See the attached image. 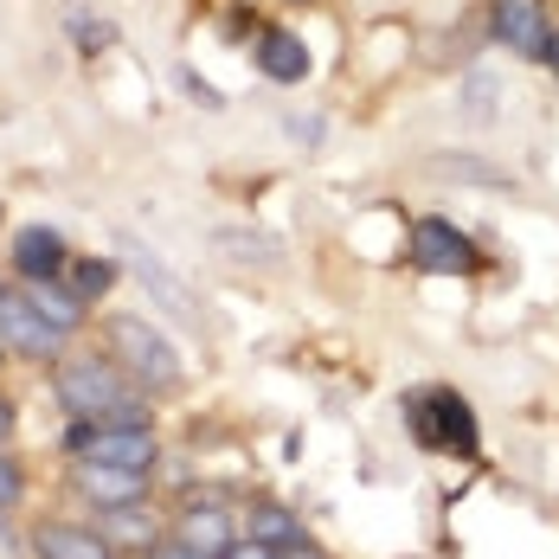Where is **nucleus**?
I'll return each mask as SVG.
<instances>
[{
	"mask_svg": "<svg viewBox=\"0 0 559 559\" xmlns=\"http://www.w3.org/2000/svg\"><path fill=\"white\" fill-rule=\"evenodd\" d=\"M58 399L78 425H148V405L116 380L110 360H64L58 367Z\"/></svg>",
	"mask_w": 559,
	"mask_h": 559,
	"instance_id": "obj_1",
	"label": "nucleus"
},
{
	"mask_svg": "<svg viewBox=\"0 0 559 559\" xmlns=\"http://www.w3.org/2000/svg\"><path fill=\"white\" fill-rule=\"evenodd\" d=\"M405 418H412V431H418V444L431 450H476V412L456 399L450 386H425L405 399Z\"/></svg>",
	"mask_w": 559,
	"mask_h": 559,
	"instance_id": "obj_2",
	"label": "nucleus"
},
{
	"mask_svg": "<svg viewBox=\"0 0 559 559\" xmlns=\"http://www.w3.org/2000/svg\"><path fill=\"white\" fill-rule=\"evenodd\" d=\"M110 341H116V360L142 380V386L155 392H174L180 386V354H174L168 341L155 335L148 322H135V316H116L110 322Z\"/></svg>",
	"mask_w": 559,
	"mask_h": 559,
	"instance_id": "obj_3",
	"label": "nucleus"
},
{
	"mask_svg": "<svg viewBox=\"0 0 559 559\" xmlns=\"http://www.w3.org/2000/svg\"><path fill=\"white\" fill-rule=\"evenodd\" d=\"M78 463H116V469H155V431L148 425H78L71 431Z\"/></svg>",
	"mask_w": 559,
	"mask_h": 559,
	"instance_id": "obj_4",
	"label": "nucleus"
},
{
	"mask_svg": "<svg viewBox=\"0 0 559 559\" xmlns=\"http://www.w3.org/2000/svg\"><path fill=\"white\" fill-rule=\"evenodd\" d=\"M0 335L13 354H26V360H58L64 354V329L46 322L33 302H26V289H7L0 296Z\"/></svg>",
	"mask_w": 559,
	"mask_h": 559,
	"instance_id": "obj_5",
	"label": "nucleus"
},
{
	"mask_svg": "<svg viewBox=\"0 0 559 559\" xmlns=\"http://www.w3.org/2000/svg\"><path fill=\"white\" fill-rule=\"evenodd\" d=\"M496 39L514 58H547L554 33H547V7L540 0H502L496 7Z\"/></svg>",
	"mask_w": 559,
	"mask_h": 559,
	"instance_id": "obj_6",
	"label": "nucleus"
},
{
	"mask_svg": "<svg viewBox=\"0 0 559 559\" xmlns=\"http://www.w3.org/2000/svg\"><path fill=\"white\" fill-rule=\"evenodd\" d=\"M469 238L450 219H418L412 225V264L418 271H469Z\"/></svg>",
	"mask_w": 559,
	"mask_h": 559,
	"instance_id": "obj_7",
	"label": "nucleus"
},
{
	"mask_svg": "<svg viewBox=\"0 0 559 559\" xmlns=\"http://www.w3.org/2000/svg\"><path fill=\"white\" fill-rule=\"evenodd\" d=\"M78 496L97 502L104 514L110 508H135L148 496V476L142 469H116V463H78Z\"/></svg>",
	"mask_w": 559,
	"mask_h": 559,
	"instance_id": "obj_8",
	"label": "nucleus"
},
{
	"mask_svg": "<svg viewBox=\"0 0 559 559\" xmlns=\"http://www.w3.org/2000/svg\"><path fill=\"white\" fill-rule=\"evenodd\" d=\"M174 540H180L193 559H225L231 547H238V534H231V514H225V508H187Z\"/></svg>",
	"mask_w": 559,
	"mask_h": 559,
	"instance_id": "obj_9",
	"label": "nucleus"
},
{
	"mask_svg": "<svg viewBox=\"0 0 559 559\" xmlns=\"http://www.w3.org/2000/svg\"><path fill=\"white\" fill-rule=\"evenodd\" d=\"M13 271H20L26 283L58 277V271H64V231H52V225H26V231L13 238Z\"/></svg>",
	"mask_w": 559,
	"mask_h": 559,
	"instance_id": "obj_10",
	"label": "nucleus"
},
{
	"mask_svg": "<svg viewBox=\"0 0 559 559\" xmlns=\"http://www.w3.org/2000/svg\"><path fill=\"white\" fill-rule=\"evenodd\" d=\"M33 540H39V559H110V534L71 527V521H46Z\"/></svg>",
	"mask_w": 559,
	"mask_h": 559,
	"instance_id": "obj_11",
	"label": "nucleus"
},
{
	"mask_svg": "<svg viewBox=\"0 0 559 559\" xmlns=\"http://www.w3.org/2000/svg\"><path fill=\"white\" fill-rule=\"evenodd\" d=\"M258 64H264V78H277V84H302V78H309V46H302L296 33L271 26V33L258 39Z\"/></svg>",
	"mask_w": 559,
	"mask_h": 559,
	"instance_id": "obj_12",
	"label": "nucleus"
},
{
	"mask_svg": "<svg viewBox=\"0 0 559 559\" xmlns=\"http://www.w3.org/2000/svg\"><path fill=\"white\" fill-rule=\"evenodd\" d=\"M251 540H264V547H277V554H296V547H309L302 540V521L277 502H258L251 508Z\"/></svg>",
	"mask_w": 559,
	"mask_h": 559,
	"instance_id": "obj_13",
	"label": "nucleus"
},
{
	"mask_svg": "<svg viewBox=\"0 0 559 559\" xmlns=\"http://www.w3.org/2000/svg\"><path fill=\"white\" fill-rule=\"evenodd\" d=\"M26 302L46 316V322H58V329H78L84 322V296H71V289H58L52 277H39V283H26Z\"/></svg>",
	"mask_w": 559,
	"mask_h": 559,
	"instance_id": "obj_14",
	"label": "nucleus"
},
{
	"mask_svg": "<svg viewBox=\"0 0 559 559\" xmlns=\"http://www.w3.org/2000/svg\"><path fill=\"white\" fill-rule=\"evenodd\" d=\"M110 540H122V547H148V540H155V521H142L135 508H110Z\"/></svg>",
	"mask_w": 559,
	"mask_h": 559,
	"instance_id": "obj_15",
	"label": "nucleus"
},
{
	"mask_svg": "<svg viewBox=\"0 0 559 559\" xmlns=\"http://www.w3.org/2000/svg\"><path fill=\"white\" fill-rule=\"evenodd\" d=\"M110 283H116V258H84V264H78V296H84V302L104 296Z\"/></svg>",
	"mask_w": 559,
	"mask_h": 559,
	"instance_id": "obj_16",
	"label": "nucleus"
},
{
	"mask_svg": "<svg viewBox=\"0 0 559 559\" xmlns=\"http://www.w3.org/2000/svg\"><path fill=\"white\" fill-rule=\"evenodd\" d=\"M20 489H26V476H20V463L0 450V508H13L20 502Z\"/></svg>",
	"mask_w": 559,
	"mask_h": 559,
	"instance_id": "obj_17",
	"label": "nucleus"
},
{
	"mask_svg": "<svg viewBox=\"0 0 559 559\" xmlns=\"http://www.w3.org/2000/svg\"><path fill=\"white\" fill-rule=\"evenodd\" d=\"M444 174H469L476 187H502V168H489V162H438Z\"/></svg>",
	"mask_w": 559,
	"mask_h": 559,
	"instance_id": "obj_18",
	"label": "nucleus"
},
{
	"mask_svg": "<svg viewBox=\"0 0 559 559\" xmlns=\"http://www.w3.org/2000/svg\"><path fill=\"white\" fill-rule=\"evenodd\" d=\"M110 39H116V33L104 26V20H78V46H97V52H104Z\"/></svg>",
	"mask_w": 559,
	"mask_h": 559,
	"instance_id": "obj_19",
	"label": "nucleus"
},
{
	"mask_svg": "<svg viewBox=\"0 0 559 559\" xmlns=\"http://www.w3.org/2000/svg\"><path fill=\"white\" fill-rule=\"evenodd\" d=\"M225 559H283V554H277V547H264V540H238Z\"/></svg>",
	"mask_w": 559,
	"mask_h": 559,
	"instance_id": "obj_20",
	"label": "nucleus"
},
{
	"mask_svg": "<svg viewBox=\"0 0 559 559\" xmlns=\"http://www.w3.org/2000/svg\"><path fill=\"white\" fill-rule=\"evenodd\" d=\"M148 559H193V554H187L180 540H162V547H155V554H148Z\"/></svg>",
	"mask_w": 559,
	"mask_h": 559,
	"instance_id": "obj_21",
	"label": "nucleus"
},
{
	"mask_svg": "<svg viewBox=\"0 0 559 559\" xmlns=\"http://www.w3.org/2000/svg\"><path fill=\"white\" fill-rule=\"evenodd\" d=\"M7 431H13V412H7V399H0V438H7Z\"/></svg>",
	"mask_w": 559,
	"mask_h": 559,
	"instance_id": "obj_22",
	"label": "nucleus"
},
{
	"mask_svg": "<svg viewBox=\"0 0 559 559\" xmlns=\"http://www.w3.org/2000/svg\"><path fill=\"white\" fill-rule=\"evenodd\" d=\"M547 64H554V71H559V33H554V46H547Z\"/></svg>",
	"mask_w": 559,
	"mask_h": 559,
	"instance_id": "obj_23",
	"label": "nucleus"
},
{
	"mask_svg": "<svg viewBox=\"0 0 559 559\" xmlns=\"http://www.w3.org/2000/svg\"><path fill=\"white\" fill-rule=\"evenodd\" d=\"M296 559H322V554H309V547H296Z\"/></svg>",
	"mask_w": 559,
	"mask_h": 559,
	"instance_id": "obj_24",
	"label": "nucleus"
}]
</instances>
